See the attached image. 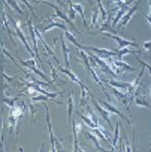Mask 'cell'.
Wrapping results in <instances>:
<instances>
[{
	"label": "cell",
	"mask_w": 151,
	"mask_h": 152,
	"mask_svg": "<svg viewBox=\"0 0 151 152\" xmlns=\"http://www.w3.org/2000/svg\"><path fill=\"white\" fill-rule=\"evenodd\" d=\"M81 102H80V104L82 107L86 106V100H87V94H90V91L89 89L85 86L84 84L81 85Z\"/></svg>",
	"instance_id": "2e32d148"
},
{
	"label": "cell",
	"mask_w": 151,
	"mask_h": 152,
	"mask_svg": "<svg viewBox=\"0 0 151 152\" xmlns=\"http://www.w3.org/2000/svg\"><path fill=\"white\" fill-rule=\"evenodd\" d=\"M44 109H46V121L49 127V132H50V139H51V145H52V151H57L55 148V140H54V134L52 130V124H51V118H50V113L48 110V106L44 104Z\"/></svg>",
	"instance_id": "9c48e42d"
},
{
	"label": "cell",
	"mask_w": 151,
	"mask_h": 152,
	"mask_svg": "<svg viewBox=\"0 0 151 152\" xmlns=\"http://www.w3.org/2000/svg\"><path fill=\"white\" fill-rule=\"evenodd\" d=\"M2 52H3V53H4V54H5V55H6V56H7V57H8V58H9V59H10V60H12V61H14V63H15V64H17V66H18V67L22 68V67H21V66H20V65H19V64H18V63H17L16 59H15V58H14V57H12V55H10V54H9V53H8V52H7V51H6V50H5V48H4V46H3V42H2Z\"/></svg>",
	"instance_id": "836d02e7"
},
{
	"label": "cell",
	"mask_w": 151,
	"mask_h": 152,
	"mask_svg": "<svg viewBox=\"0 0 151 152\" xmlns=\"http://www.w3.org/2000/svg\"><path fill=\"white\" fill-rule=\"evenodd\" d=\"M136 56H137V54H136ZM137 60L140 62V63L142 64V65L144 66V67H147L148 68V70H149V72H150V76H151V64H148V63H146V62H144V61H142L141 59L139 58V55L137 56Z\"/></svg>",
	"instance_id": "74e56055"
},
{
	"label": "cell",
	"mask_w": 151,
	"mask_h": 152,
	"mask_svg": "<svg viewBox=\"0 0 151 152\" xmlns=\"http://www.w3.org/2000/svg\"><path fill=\"white\" fill-rule=\"evenodd\" d=\"M34 29H35V33H36V36H37V38L39 39V42L42 44V46L46 48V50H47V53H49V54H51V55H53L54 56V53L52 52V50H51L50 48H49V46L46 44V42L44 40V38H42V33H40L39 31L37 30V27H34Z\"/></svg>",
	"instance_id": "44dd1931"
},
{
	"label": "cell",
	"mask_w": 151,
	"mask_h": 152,
	"mask_svg": "<svg viewBox=\"0 0 151 152\" xmlns=\"http://www.w3.org/2000/svg\"><path fill=\"white\" fill-rule=\"evenodd\" d=\"M57 64H58V69L60 70L61 72H63V74H65V75H66V76L69 77V78L71 79V80L73 81V82H75L76 84L80 85V86L83 84V83L81 82V80H80V79H79L78 77H77L76 75L74 74L73 72H71V70H69V68H64V67H62V66H61V64H60V63H57Z\"/></svg>",
	"instance_id": "7c38bea8"
},
{
	"label": "cell",
	"mask_w": 151,
	"mask_h": 152,
	"mask_svg": "<svg viewBox=\"0 0 151 152\" xmlns=\"http://www.w3.org/2000/svg\"><path fill=\"white\" fill-rule=\"evenodd\" d=\"M60 42H61V48H62V54H63V56H64L65 66H66V68H69V52H71V50H69V49L67 48L66 45H65V42L62 37V33L60 34Z\"/></svg>",
	"instance_id": "4fadbf2b"
},
{
	"label": "cell",
	"mask_w": 151,
	"mask_h": 152,
	"mask_svg": "<svg viewBox=\"0 0 151 152\" xmlns=\"http://www.w3.org/2000/svg\"><path fill=\"white\" fill-rule=\"evenodd\" d=\"M97 17H98V10H94V12H93V15H92V18H91V25H92V26L96 25Z\"/></svg>",
	"instance_id": "d590c367"
},
{
	"label": "cell",
	"mask_w": 151,
	"mask_h": 152,
	"mask_svg": "<svg viewBox=\"0 0 151 152\" xmlns=\"http://www.w3.org/2000/svg\"><path fill=\"white\" fill-rule=\"evenodd\" d=\"M20 62L21 64H23L24 66H26L27 68H29L30 69L31 67H35L36 66V60H35V58H31V59H28V60H22V59H20Z\"/></svg>",
	"instance_id": "d4e9b609"
},
{
	"label": "cell",
	"mask_w": 151,
	"mask_h": 152,
	"mask_svg": "<svg viewBox=\"0 0 151 152\" xmlns=\"http://www.w3.org/2000/svg\"><path fill=\"white\" fill-rule=\"evenodd\" d=\"M136 104L139 107H146V108L150 109L151 110V104H148L147 102H146L145 99H144L143 96H141V97H136Z\"/></svg>",
	"instance_id": "4316f807"
},
{
	"label": "cell",
	"mask_w": 151,
	"mask_h": 152,
	"mask_svg": "<svg viewBox=\"0 0 151 152\" xmlns=\"http://www.w3.org/2000/svg\"><path fill=\"white\" fill-rule=\"evenodd\" d=\"M50 63V67H51V69H52V75H53V81H57L58 80V77H57V75H56V72H55V70H54V66H53V64L51 63V62H49Z\"/></svg>",
	"instance_id": "ab89813d"
},
{
	"label": "cell",
	"mask_w": 151,
	"mask_h": 152,
	"mask_svg": "<svg viewBox=\"0 0 151 152\" xmlns=\"http://www.w3.org/2000/svg\"><path fill=\"white\" fill-rule=\"evenodd\" d=\"M143 48L149 52V55H150V64H151V40H149V42H143Z\"/></svg>",
	"instance_id": "e575fe53"
},
{
	"label": "cell",
	"mask_w": 151,
	"mask_h": 152,
	"mask_svg": "<svg viewBox=\"0 0 151 152\" xmlns=\"http://www.w3.org/2000/svg\"><path fill=\"white\" fill-rule=\"evenodd\" d=\"M126 12V8H121L120 10L118 12V14H117V16H116V18L114 19V22H113V24H112V28L114 29V27L117 25V23L120 21V19H122V17H123V14Z\"/></svg>",
	"instance_id": "f1b7e54d"
},
{
	"label": "cell",
	"mask_w": 151,
	"mask_h": 152,
	"mask_svg": "<svg viewBox=\"0 0 151 152\" xmlns=\"http://www.w3.org/2000/svg\"><path fill=\"white\" fill-rule=\"evenodd\" d=\"M80 55H81V58H82V60L84 61V64H85V66H86V68L90 72V74H91V76H92V78H93V80L95 81V83H96L97 85H98L99 87L101 88V90L104 91V93H105V95L108 97V99L109 100H111V98H110V96H109V94L106 92L105 90V87H104V85H103V83H101V79L98 78V76L96 75V72H95V70L93 69L92 67H91V65L89 64V61H88V56H87L86 54H85L84 52H83V50H80Z\"/></svg>",
	"instance_id": "6da1fadb"
},
{
	"label": "cell",
	"mask_w": 151,
	"mask_h": 152,
	"mask_svg": "<svg viewBox=\"0 0 151 152\" xmlns=\"http://www.w3.org/2000/svg\"><path fill=\"white\" fill-rule=\"evenodd\" d=\"M86 110H88V111H89V117H90V118L92 119V121L94 122L95 124H96L97 127H101V126H99V124H98V120H97V116L95 115V113L93 112L92 110H91L90 107H87Z\"/></svg>",
	"instance_id": "d6a6232c"
},
{
	"label": "cell",
	"mask_w": 151,
	"mask_h": 152,
	"mask_svg": "<svg viewBox=\"0 0 151 152\" xmlns=\"http://www.w3.org/2000/svg\"><path fill=\"white\" fill-rule=\"evenodd\" d=\"M96 1H97V5H98V8H99V12H101V19H103V22H104V21L107 20V12L105 10L103 4H101V0H96Z\"/></svg>",
	"instance_id": "1f68e13d"
},
{
	"label": "cell",
	"mask_w": 151,
	"mask_h": 152,
	"mask_svg": "<svg viewBox=\"0 0 151 152\" xmlns=\"http://www.w3.org/2000/svg\"><path fill=\"white\" fill-rule=\"evenodd\" d=\"M6 1V3H8L10 6H12L14 10H16L17 12H19V14H21V15H25L24 14V12H23L22 10H21L20 7H19V5H18V3H17V1L16 0H5Z\"/></svg>",
	"instance_id": "83f0119b"
},
{
	"label": "cell",
	"mask_w": 151,
	"mask_h": 152,
	"mask_svg": "<svg viewBox=\"0 0 151 152\" xmlns=\"http://www.w3.org/2000/svg\"><path fill=\"white\" fill-rule=\"evenodd\" d=\"M22 1H23V3H24L25 5H26L27 7L29 8V10H30V12H32V15H33V16H34L35 18H37V17H36V15H35V14H34V12H33V10H32V7H31V5H30V4H29V2L27 1V0H22Z\"/></svg>",
	"instance_id": "60d3db41"
},
{
	"label": "cell",
	"mask_w": 151,
	"mask_h": 152,
	"mask_svg": "<svg viewBox=\"0 0 151 152\" xmlns=\"http://www.w3.org/2000/svg\"><path fill=\"white\" fill-rule=\"evenodd\" d=\"M2 75H3V78H4V79H6V81H7V82H9V81H12V79H15V77H7L5 74H4V72H3V74H2Z\"/></svg>",
	"instance_id": "7bdbcfd3"
},
{
	"label": "cell",
	"mask_w": 151,
	"mask_h": 152,
	"mask_svg": "<svg viewBox=\"0 0 151 152\" xmlns=\"http://www.w3.org/2000/svg\"><path fill=\"white\" fill-rule=\"evenodd\" d=\"M90 57H92L93 60L95 61V63L101 68V70H103L104 72H106V74H108V75H111V76H113V77L117 76V74L112 69L111 66H110L109 64L106 63V62L103 60V58H101V57H98V56H95V55H93L92 53H90Z\"/></svg>",
	"instance_id": "5b68a950"
},
{
	"label": "cell",
	"mask_w": 151,
	"mask_h": 152,
	"mask_svg": "<svg viewBox=\"0 0 151 152\" xmlns=\"http://www.w3.org/2000/svg\"><path fill=\"white\" fill-rule=\"evenodd\" d=\"M38 2H42V3H44V4H47V5L51 6V7H52V8H54L55 12H56V17H58V18H59V19H61V20L65 21V23H67V24H69V25H71V28H73V30H74V31H76L77 33L80 34V31H79L78 29L76 28V26H75V25H74L73 21H71L69 18H67V17L65 16V15L63 14V12H61L60 10H59L58 6L54 5V4H53V3H50V2H44V1H38Z\"/></svg>",
	"instance_id": "3957f363"
},
{
	"label": "cell",
	"mask_w": 151,
	"mask_h": 152,
	"mask_svg": "<svg viewBox=\"0 0 151 152\" xmlns=\"http://www.w3.org/2000/svg\"><path fill=\"white\" fill-rule=\"evenodd\" d=\"M98 102L101 104L103 107H105L106 109H107L109 112H111V113H113V114H116V115H118L120 118H122L123 120H124L126 123H128V124H131V120H129L128 118H126V117L124 116V115L122 114V113L120 112V111L118 110V109H116L114 106H112L111 104H109V102H105V100H101V99H98Z\"/></svg>",
	"instance_id": "8992f818"
},
{
	"label": "cell",
	"mask_w": 151,
	"mask_h": 152,
	"mask_svg": "<svg viewBox=\"0 0 151 152\" xmlns=\"http://www.w3.org/2000/svg\"><path fill=\"white\" fill-rule=\"evenodd\" d=\"M3 102H5V104H7L8 107H10V108L15 107V99H12V98L4 97V98H3Z\"/></svg>",
	"instance_id": "8d00e7d4"
},
{
	"label": "cell",
	"mask_w": 151,
	"mask_h": 152,
	"mask_svg": "<svg viewBox=\"0 0 151 152\" xmlns=\"http://www.w3.org/2000/svg\"><path fill=\"white\" fill-rule=\"evenodd\" d=\"M104 35L108 36V37H111L112 39L116 40V42L118 44L119 48H123V47H128V46H131V47H136V48H139V44H137L136 42H129L127 39H124L123 37L119 35H114V34H111L109 32H105Z\"/></svg>",
	"instance_id": "277c9868"
},
{
	"label": "cell",
	"mask_w": 151,
	"mask_h": 152,
	"mask_svg": "<svg viewBox=\"0 0 151 152\" xmlns=\"http://www.w3.org/2000/svg\"><path fill=\"white\" fill-rule=\"evenodd\" d=\"M73 111H74V99L73 96H69V125L71 126V120L73 118Z\"/></svg>",
	"instance_id": "cb8c5ba5"
},
{
	"label": "cell",
	"mask_w": 151,
	"mask_h": 152,
	"mask_svg": "<svg viewBox=\"0 0 151 152\" xmlns=\"http://www.w3.org/2000/svg\"><path fill=\"white\" fill-rule=\"evenodd\" d=\"M90 96H91V99H92L93 104L95 106L96 110L98 111V113L101 114V116L103 117V119H105V121L107 122V123L109 124L110 127L112 128V123H111V121H110V117H109V111H108L107 109H104L103 107L99 106V102H95V98H94V96H93L92 94H90Z\"/></svg>",
	"instance_id": "52a82bcc"
},
{
	"label": "cell",
	"mask_w": 151,
	"mask_h": 152,
	"mask_svg": "<svg viewBox=\"0 0 151 152\" xmlns=\"http://www.w3.org/2000/svg\"><path fill=\"white\" fill-rule=\"evenodd\" d=\"M76 14H77V12L75 10V8L71 5V10H69V19H71V21H74L76 19Z\"/></svg>",
	"instance_id": "f35d334b"
},
{
	"label": "cell",
	"mask_w": 151,
	"mask_h": 152,
	"mask_svg": "<svg viewBox=\"0 0 151 152\" xmlns=\"http://www.w3.org/2000/svg\"><path fill=\"white\" fill-rule=\"evenodd\" d=\"M71 125H73V134H74V139H75V142H74V151H79V142H78V124L76 123V120L73 119L71 121ZM82 151V150H80Z\"/></svg>",
	"instance_id": "9a60e30c"
},
{
	"label": "cell",
	"mask_w": 151,
	"mask_h": 152,
	"mask_svg": "<svg viewBox=\"0 0 151 152\" xmlns=\"http://www.w3.org/2000/svg\"><path fill=\"white\" fill-rule=\"evenodd\" d=\"M69 5H71L74 8H75V10L77 12V14L80 15L81 19H82L83 23H84V26L87 27V22H86V19H85V15H84V8H83L82 4L81 3H73V2L69 0Z\"/></svg>",
	"instance_id": "5bb4252c"
},
{
	"label": "cell",
	"mask_w": 151,
	"mask_h": 152,
	"mask_svg": "<svg viewBox=\"0 0 151 152\" xmlns=\"http://www.w3.org/2000/svg\"><path fill=\"white\" fill-rule=\"evenodd\" d=\"M86 136L88 137L89 139H90L91 141H92V143L94 144V146H95V148L97 149V150H99V151H106V149H104L103 147L99 145V143H98V140H97V138L94 136V134H92L90 132H86Z\"/></svg>",
	"instance_id": "ffe728a7"
},
{
	"label": "cell",
	"mask_w": 151,
	"mask_h": 152,
	"mask_svg": "<svg viewBox=\"0 0 151 152\" xmlns=\"http://www.w3.org/2000/svg\"><path fill=\"white\" fill-rule=\"evenodd\" d=\"M55 27H58V28H60V29H63V30H67L66 29V26H65L64 24H60V23H51L50 25H48L47 27H44V29H42V33H46L47 31H49V30H51V29H53V28H55Z\"/></svg>",
	"instance_id": "603a6c76"
},
{
	"label": "cell",
	"mask_w": 151,
	"mask_h": 152,
	"mask_svg": "<svg viewBox=\"0 0 151 152\" xmlns=\"http://www.w3.org/2000/svg\"><path fill=\"white\" fill-rule=\"evenodd\" d=\"M149 4H150V10H151V0H149Z\"/></svg>",
	"instance_id": "ee69618b"
},
{
	"label": "cell",
	"mask_w": 151,
	"mask_h": 152,
	"mask_svg": "<svg viewBox=\"0 0 151 152\" xmlns=\"http://www.w3.org/2000/svg\"><path fill=\"white\" fill-rule=\"evenodd\" d=\"M65 36H66V37L69 38V39L71 40V42H73V44L75 45V46L78 47V48L80 49V50H82V49H83V46H82V45H80L78 42H77V39L75 38V36H74L73 34H71L69 30H65Z\"/></svg>",
	"instance_id": "484cf974"
},
{
	"label": "cell",
	"mask_w": 151,
	"mask_h": 152,
	"mask_svg": "<svg viewBox=\"0 0 151 152\" xmlns=\"http://www.w3.org/2000/svg\"><path fill=\"white\" fill-rule=\"evenodd\" d=\"M113 64H115L117 67L122 68V69H124V70H128V72H135L136 70L135 67H133V66H131L129 64H127L126 62H124L122 60H114Z\"/></svg>",
	"instance_id": "e0dca14e"
},
{
	"label": "cell",
	"mask_w": 151,
	"mask_h": 152,
	"mask_svg": "<svg viewBox=\"0 0 151 152\" xmlns=\"http://www.w3.org/2000/svg\"><path fill=\"white\" fill-rule=\"evenodd\" d=\"M83 49L92 51L93 53L97 54L103 59H110L113 56L118 57V51H110V50H106V49H98V48H94V47H90V46H85V47H83Z\"/></svg>",
	"instance_id": "7a4b0ae2"
},
{
	"label": "cell",
	"mask_w": 151,
	"mask_h": 152,
	"mask_svg": "<svg viewBox=\"0 0 151 152\" xmlns=\"http://www.w3.org/2000/svg\"><path fill=\"white\" fill-rule=\"evenodd\" d=\"M28 28H29V32H30L31 34V38H32V42H33V47H34V51H35V55H36L38 61L40 62V64L42 63V60L39 59V56H38V53H37V42H36V33H35V29L34 27H33L32 25V22H31L30 19H28Z\"/></svg>",
	"instance_id": "8fae6325"
},
{
	"label": "cell",
	"mask_w": 151,
	"mask_h": 152,
	"mask_svg": "<svg viewBox=\"0 0 151 152\" xmlns=\"http://www.w3.org/2000/svg\"><path fill=\"white\" fill-rule=\"evenodd\" d=\"M140 3H141V1H138L137 2V4H136L133 7H131V8H129L128 10V12H126V14L124 15V16L122 17V19H121V26L124 28L125 26H126V24L129 22V20L131 19V17H133V15L136 12V10H138V7H139V5H140Z\"/></svg>",
	"instance_id": "30bf717a"
},
{
	"label": "cell",
	"mask_w": 151,
	"mask_h": 152,
	"mask_svg": "<svg viewBox=\"0 0 151 152\" xmlns=\"http://www.w3.org/2000/svg\"><path fill=\"white\" fill-rule=\"evenodd\" d=\"M126 54H135L136 55V52L133 50H129L128 48H124L122 49L121 51H118V60H121L122 59V57L124 56V55Z\"/></svg>",
	"instance_id": "f546056e"
},
{
	"label": "cell",
	"mask_w": 151,
	"mask_h": 152,
	"mask_svg": "<svg viewBox=\"0 0 151 152\" xmlns=\"http://www.w3.org/2000/svg\"><path fill=\"white\" fill-rule=\"evenodd\" d=\"M150 95H151V87H150Z\"/></svg>",
	"instance_id": "f6af8a7d"
},
{
	"label": "cell",
	"mask_w": 151,
	"mask_h": 152,
	"mask_svg": "<svg viewBox=\"0 0 151 152\" xmlns=\"http://www.w3.org/2000/svg\"><path fill=\"white\" fill-rule=\"evenodd\" d=\"M144 19H145L146 21H147L148 23L150 24V26H151V10H150V14L149 15H144Z\"/></svg>",
	"instance_id": "b9f144b4"
},
{
	"label": "cell",
	"mask_w": 151,
	"mask_h": 152,
	"mask_svg": "<svg viewBox=\"0 0 151 152\" xmlns=\"http://www.w3.org/2000/svg\"><path fill=\"white\" fill-rule=\"evenodd\" d=\"M76 114L78 115V116H80L81 119H83V120H84V122L87 124V125L89 126V127H91V128H96L97 127L96 124H95L94 122L92 121V119L89 118V116H84V115H82L81 113H79V112H76Z\"/></svg>",
	"instance_id": "7402d4cb"
},
{
	"label": "cell",
	"mask_w": 151,
	"mask_h": 152,
	"mask_svg": "<svg viewBox=\"0 0 151 152\" xmlns=\"http://www.w3.org/2000/svg\"><path fill=\"white\" fill-rule=\"evenodd\" d=\"M111 20H112V16L109 15L107 17V20L104 21L103 24H101V32H108V31H112V32H115L114 29L112 28V25H111Z\"/></svg>",
	"instance_id": "ac0fdd59"
},
{
	"label": "cell",
	"mask_w": 151,
	"mask_h": 152,
	"mask_svg": "<svg viewBox=\"0 0 151 152\" xmlns=\"http://www.w3.org/2000/svg\"><path fill=\"white\" fill-rule=\"evenodd\" d=\"M12 24H14V27H15V29H16V33H17V35L19 36V38L21 39V42H23V45L25 46V48H26V50L29 52V54L31 55L32 57H34V56H36V55L34 54V53L31 51V49H30V47H29V45H28V42H27V39H26V37L24 36V33L22 32V30H21L20 28H19V26L16 24V23L12 21Z\"/></svg>",
	"instance_id": "ba28073f"
},
{
	"label": "cell",
	"mask_w": 151,
	"mask_h": 152,
	"mask_svg": "<svg viewBox=\"0 0 151 152\" xmlns=\"http://www.w3.org/2000/svg\"><path fill=\"white\" fill-rule=\"evenodd\" d=\"M2 22H3V29H5V30H6V32L8 33V36H9V38H10V40L14 42L15 47L17 48V45H16V42H14V38H12V31H10L9 26H8L7 18H6V15H5V12H2Z\"/></svg>",
	"instance_id": "d6986e66"
},
{
	"label": "cell",
	"mask_w": 151,
	"mask_h": 152,
	"mask_svg": "<svg viewBox=\"0 0 151 152\" xmlns=\"http://www.w3.org/2000/svg\"><path fill=\"white\" fill-rule=\"evenodd\" d=\"M118 139H119V122H117L116 127H115V136H114V140H113V148L116 149L117 148V144H118Z\"/></svg>",
	"instance_id": "4dcf8cb0"
}]
</instances>
